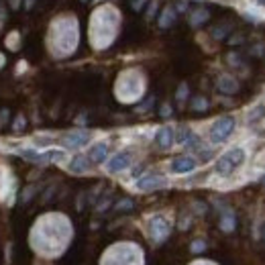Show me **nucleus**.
Masks as SVG:
<instances>
[{"instance_id":"23","label":"nucleus","mask_w":265,"mask_h":265,"mask_svg":"<svg viewBox=\"0 0 265 265\" xmlns=\"http://www.w3.org/2000/svg\"><path fill=\"white\" fill-rule=\"evenodd\" d=\"M257 2H259V4H263V6H265V0H257Z\"/></svg>"},{"instance_id":"12","label":"nucleus","mask_w":265,"mask_h":265,"mask_svg":"<svg viewBox=\"0 0 265 265\" xmlns=\"http://www.w3.org/2000/svg\"><path fill=\"white\" fill-rule=\"evenodd\" d=\"M206 21H208V11H204V8H200V11H194V13L190 15L192 27H200V25L206 23Z\"/></svg>"},{"instance_id":"16","label":"nucleus","mask_w":265,"mask_h":265,"mask_svg":"<svg viewBox=\"0 0 265 265\" xmlns=\"http://www.w3.org/2000/svg\"><path fill=\"white\" fill-rule=\"evenodd\" d=\"M43 155H45V161H62L65 157V153L62 149H51V151H47Z\"/></svg>"},{"instance_id":"10","label":"nucleus","mask_w":265,"mask_h":265,"mask_svg":"<svg viewBox=\"0 0 265 265\" xmlns=\"http://www.w3.org/2000/svg\"><path fill=\"white\" fill-rule=\"evenodd\" d=\"M217 86H218V90H220L222 94H234V92L239 90V84L234 82L233 78H229V76H222V78H218Z\"/></svg>"},{"instance_id":"7","label":"nucleus","mask_w":265,"mask_h":265,"mask_svg":"<svg viewBox=\"0 0 265 265\" xmlns=\"http://www.w3.org/2000/svg\"><path fill=\"white\" fill-rule=\"evenodd\" d=\"M65 145L67 147H72V149H78V147H84L88 141H90V133H86V131H76V133H70L65 137Z\"/></svg>"},{"instance_id":"17","label":"nucleus","mask_w":265,"mask_h":265,"mask_svg":"<svg viewBox=\"0 0 265 265\" xmlns=\"http://www.w3.org/2000/svg\"><path fill=\"white\" fill-rule=\"evenodd\" d=\"M194 110H206L208 109V100L206 98H194Z\"/></svg>"},{"instance_id":"2","label":"nucleus","mask_w":265,"mask_h":265,"mask_svg":"<svg viewBox=\"0 0 265 265\" xmlns=\"http://www.w3.org/2000/svg\"><path fill=\"white\" fill-rule=\"evenodd\" d=\"M234 125H237L234 123V116H222V119H218L210 129V141L214 145L224 143L231 137V133L234 131Z\"/></svg>"},{"instance_id":"1","label":"nucleus","mask_w":265,"mask_h":265,"mask_svg":"<svg viewBox=\"0 0 265 265\" xmlns=\"http://www.w3.org/2000/svg\"><path fill=\"white\" fill-rule=\"evenodd\" d=\"M243 161H245V151L241 149V147H234V149L227 151L222 157H218L214 170H217L218 175H231L239 165H243Z\"/></svg>"},{"instance_id":"14","label":"nucleus","mask_w":265,"mask_h":265,"mask_svg":"<svg viewBox=\"0 0 265 265\" xmlns=\"http://www.w3.org/2000/svg\"><path fill=\"white\" fill-rule=\"evenodd\" d=\"M21 155L25 157V159H29V161H37V163H43L45 161V155L43 153H37L33 149H23Z\"/></svg>"},{"instance_id":"18","label":"nucleus","mask_w":265,"mask_h":265,"mask_svg":"<svg viewBox=\"0 0 265 265\" xmlns=\"http://www.w3.org/2000/svg\"><path fill=\"white\" fill-rule=\"evenodd\" d=\"M263 106H257V109H255L251 114H249V123H253V121H257V119H261V116H263Z\"/></svg>"},{"instance_id":"24","label":"nucleus","mask_w":265,"mask_h":265,"mask_svg":"<svg viewBox=\"0 0 265 265\" xmlns=\"http://www.w3.org/2000/svg\"><path fill=\"white\" fill-rule=\"evenodd\" d=\"M261 182H263V184H265V178H263V180H261Z\"/></svg>"},{"instance_id":"19","label":"nucleus","mask_w":265,"mask_h":265,"mask_svg":"<svg viewBox=\"0 0 265 265\" xmlns=\"http://www.w3.org/2000/svg\"><path fill=\"white\" fill-rule=\"evenodd\" d=\"M227 33H229V27H224V29H222V27H218L217 31H214V37H217V39H222Z\"/></svg>"},{"instance_id":"22","label":"nucleus","mask_w":265,"mask_h":265,"mask_svg":"<svg viewBox=\"0 0 265 265\" xmlns=\"http://www.w3.org/2000/svg\"><path fill=\"white\" fill-rule=\"evenodd\" d=\"M192 249H194V251H200V249H204V243H194V245H192Z\"/></svg>"},{"instance_id":"21","label":"nucleus","mask_w":265,"mask_h":265,"mask_svg":"<svg viewBox=\"0 0 265 265\" xmlns=\"http://www.w3.org/2000/svg\"><path fill=\"white\" fill-rule=\"evenodd\" d=\"M131 206H133L131 200H123V202L119 204V210H131Z\"/></svg>"},{"instance_id":"9","label":"nucleus","mask_w":265,"mask_h":265,"mask_svg":"<svg viewBox=\"0 0 265 265\" xmlns=\"http://www.w3.org/2000/svg\"><path fill=\"white\" fill-rule=\"evenodd\" d=\"M88 157H90L92 163H102L106 157H109V145H106V143H96L90 149V153H88Z\"/></svg>"},{"instance_id":"6","label":"nucleus","mask_w":265,"mask_h":265,"mask_svg":"<svg viewBox=\"0 0 265 265\" xmlns=\"http://www.w3.org/2000/svg\"><path fill=\"white\" fill-rule=\"evenodd\" d=\"M165 186V180L159 178V175H145L137 182V188L143 190V192H149V190H157V188H163Z\"/></svg>"},{"instance_id":"20","label":"nucleus","mask_w":265,"mask_h":265,"mask_svg":"<svg viewBox=\"0 0 265 265\" xmlns=\"http://www.w3.org/2000/svg\"><path fill=\"white\" fill-rule=\"evenodd\" d=\"M145 2H147V0H131V6L135 8V11H141Z\"/></svg>"},{"instance_id":"5","label":"nucleus","mask_w":265,"mask_h":265,"mask_svg":"<svg viewBox=\"0 0 265 265\" xmlns=\"http://www.w3.org/2000/svg\"><path fill=\"white\" fill-rule=\"evenodd\" d=\"M129 165H131V153H126V151L116 153L112 159L109 161V171H112V173L123 171V170L129 168Z\"/></svg>"},{"instance_id":"13","label":"nucleus","mask_w":265,"mask_h":265,"mask_svg":"<svg viewBox=\"0 0 265 265\" xmlns=\"http://www.w3.org/2000/svg\"><path fill=\"white\" fill-rule=\"evenodd\" d=\"M175 21V13H173V8H163V15H161V18H159V25L163 27V29H168L171 23Z\"/></svg>"},{"instance_id":"4","label":"nucleus","mask_w":265,"mask_h":265,"mask_svg":"<svg viewBox=\"0 0 265 265\" xmlns=\"http://www.w3.org/2000/svg\"><path fill=\"white\" fill-rule=\"evenodd\" d=\"M194 170H196V159H194V157L184 155V157H178V159L171 161V171L173 173H190Z\"/></svg>"},{"instance_id":"3","label":"nucleus","mask_w":265,"mask_h":265,"mask_svg":"<svg viewBox=\"0 0 265 265\" xmlns=\"http://www.w3.org/2000/svg\"><path fill=\"white\" fill-rule=\"evenodd\" d=\"M151 233H153V239L157 243H163L165 239H168V234H170V224L165 222L163 217H155L153 222H151Z\"/></svg>"},{"instance_id":"15","label":"nucleus","mask_w":265,"mask_h":265,"mask_svg":"<svg viewBox=\"0 0 265 265\" xmlns=\"http://www.w3.org/2000/svg\"><path fill=\"white\" fill-rule=\"evenodd\" d=\"M220 227H222V231H227V233H231V231L234 229V217H233V212L224 214L222 220H220Z\"/></svg>"},{"instance_id":"8","label":"nucleus","mask_w":265,"mask_h":265,"mask_svg":"<svg viewBox=\"0 0 265 265\" xmlns=\"http://www.w3.org/2000/svg\"><path fill=\"white\" fill-rule=\"evenodd\" d=\"M155 143H157V147H161V149H170L173 143V131L170 126H161L155 135Z\"/></svg>"},{"instance_id":"11","label":"nucleus","mask_w":265,"mask_h":265,"mask_svg":"<svg viewBox=\"0 0 265 265\" xmlns=\"http://www.w3.org/2000/svg\"><path fill=\"white\" fill-rule=\"evenodd\" d=\"M70 170L76 171V173H84L88 170V159H86V157H82V155H76L72 159V163H70Z\"/></svg>"}]
</instances>
